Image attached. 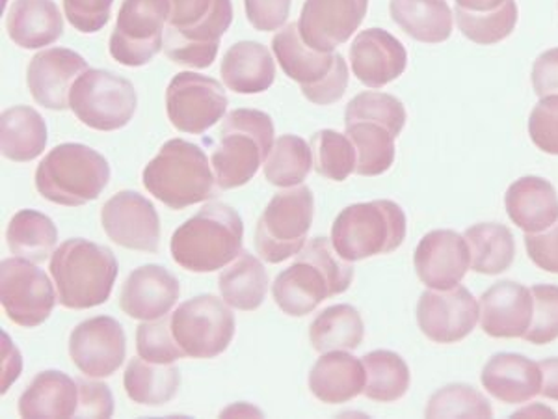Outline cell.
Instances as JSON below:
<instances>
[{
  "label": "cell",
  "instance_id": "1",
  "mask_svg": "<svg viewBox=\"0 0 558 419\" xmlns=\"http://www.w3.org/2000/svg\"><path fill=\"white\" fill-rule=\"evenodd\" d=\"M354 282V267L337 254L328 237L307 242L291 267L272 284L274 302L291 318L315 312L320 302L347 291Z\"/></svg>",
  "mask_w": 558,
  "mask_h": 419
},
{
  "label": "cell",
  "instance_id": "2",
  "mask_svg": "<svg viewBox=\"0 0 558 419\" xmlns=\"http://www.w3.org/2000/svg\"><path fill=\"white\" fill-rule=\"evenodd\" d=\"M407 125V108L381 92H363L347 105L344 129L357 155L355 173L376 178L395 165V140Z\"/></svg>",
  "mask_w": 558,
  "mask_h": 419
},
{
  "label": "cell",
  "instance_id": "3",
  "mask_svg": "<svg viewBox=\"0 0 558 419\" xmlns=\"http://www.w3.org/2000/svg\"><path fill=\"white\" fill-rule=\"evenodd\" d=\"M244 224L231 205L213 202L175 229L170 252L179 267L191 273H216L242 252Z\"/></svg>",
  "mask_w": 558,
  "mask_h": 419
},
{
  "label": "cell",
  "instance_id": "4",
  "mask_svg": "<svg viewBox=\"0 0 558 419\" xmlns=\"http://www.w3.org/2000/svg\"><path fill=\"white\" fill-rule=\"evenodd\" d=\"M233 23L231 0H170L165 55L173 64L207 70Z\"/></svg>",
  "mask_w": 558,
  "mask_h": 419
},
{
  "label": "cell",
  "instance_id": "5",
  "mask_svg": "<svg viewBox=\"0 0 558 419\" xmlns=\"http://www.w3.org/2000/svg\"><path fill=\"white\" fill-rule=\"evenodd\" d=\"M120 265L110 248L68 239L54 250L51 274L58 302L68 310H89L110 299Z\"/></svg>",
  "mask_w": 558,
  "mask_h": 419
},
{
  "label": "cell",
  "instance_id": "6",
  "mask_svg": "<svg viewBox=\"0 0 558 419\" xmlns=\"http://www.w3.org/2000/svg\"><path fill=\"white\" fill-rule=\"evenodd\" d=\"M147 192L173 211L186 210L218 196L222 191L202 147L183 139H172L142 176Z\"/></svg>",
  "mask_w": 558,
  "mask_h": 419
},
{
  "label": "cell",
  "instance_id": "7",
  "mask_svg": "<svg viewBox=\"0 0 558 419\" xmlns=\"http://www.w3.org/2000/svg\"><path fill=\"white\" fill-rule=\"evenodd\" d=\"M274 134L272 118L263 110L236 108L226 116L213 152V170L222 191L239 189L255 178L272 152Z\"/></svg>",
  "mask_w": 558,
  "mask_h": 419
},
{
  "label": "cell",
  "instance_id": "8",
  "mask_svg": "<svg viewBox=\"0 0 558 419\" xmlns=\"http://www.w3.org/2000/svg\"><path fill=\"white\" fill-rule=\"evenodd\" d=\"M110 166L101 153L68 142L47 153L36 170V189L52 204L81 207L101 196Z\"/></svg>",
  "mask_w": 558,
  "mask_h": 419
},
{
  "label": "cell",
  "instance_id": "9",
  "mask_svg": "<svg viewBox=\"0 0 558 419\" xmlns=\"http://www.w3.org/2000/svg\"><path fill=\"white\" fill-rule=\"evenodd\" d=\"M407 215L391 200L354 204L341 211L331 226V244L343 260H368L391 254L407 239Z\"/></svg>",
  "mask_w": 558,
  "mask_h": 419
},
{
  "label": "cell",
  "instance_id": "10",
  "mask_svg": "<svg viewBox=\"0 0 558 419\" xmlns=\"http://www.w3.org/2000/svg\"><path fill=\"white\" fill-rule=\"evenodd\" d=\"M272 51L289 79L300 84L313 105L337 103L349 86V65L341 52H320L302 41L299 23L283 26L272 38Z\"/></svg>",
  "mask_w": 558,
  "mask_h": 419
},
{
  "label": "cell",
  "instance_id": "11",
  "mask_svg": "<svg viewBox=\"0 0 558 419\" xmlns=\"http://www.w3.org/2000/svg\"><path fill=\"white\" fill-rule=\"evenodd\" d=\"M315 215L310 187H291L270 200L255 228V250L267 263H283L305 247Z\"/></svg>",
  "mask_w": 558,
  "mask_h": 419
},
{
  "label": "cell",
  "instance_id": "12",
  "mask_svg": "<svg viewBox=\"0 0 558 419\" xmlns=\"http://www.w3.org/2000/svg\"><path fill=\"white\" fill-rule=\"evenodd\" d=\"M138 97L133 83L107 70H88L71 89L70 108L84 125L102 133L123 129L133 120Z\"/></svg>",
  "mask_w": 558,
  "mask_h": 419
},
{
  "label": "cell",
  "instance_id": "13",
  "mask_svg": "<svg viewBox=\"0 0 558 419\" xmlns=\"http://www.w3.org/2000/svg\"><path fill=\"white\" fill-rule=\"evenodd\" d=\"M172 334L186 358L209 360L222 355L235 337V313L226 300L199 295L170 315Z\"/></svg>",
  "mask_w": 558,
  "mask_h": 419
},
{
  "label": "cell",
  "instance_id": "14",
  "mask_svg": "<svg viewBox=\"0 0 558 419\" xmlns=\"http://www.w3.org/2000/svg\"><path fill=\"white\" fill-rule=\"evenodd\" d=\"M170 0H123L108 51L116 62L142 68L165 49Z\"/></svg>",
  "mask_w": 558,
  "mask_h": 419
},
{
  "label": "cell",
  "instance_id": "15",
  "mask_svg": "<svg viewBox=\"0 0 558 419\" xmlns=\"http://www.w3.org/2000/svg\"><path fill=\"white\" fill-rule=\"evenodd\" d=\"M0 302L12 323L36 328L51 318L58 291L38 263L15 255L0 263Z\"/></svg>",
  "mask_w": 558,
  "mask_h": 419
},
{
  "label": "cell",
  "instance_id": "16",
  "mask_svg": "<svg viewBox=\"0 0 558 419\" xmlns=\"http://www.w3.org/2000/svg\"><path fill=\"white\" fill-rule=\"evenodd\" d=\"M228 105L222 84L192 71L173 76L166 89V112L181 133H207L226 116Z\"/></svg>",
  "mask_w": 558,
  "mask_h": 419
},
{
  "label": "cell",
  "instance_id": "17",
  "mask_svg": "<svg viewBox=\"0 0 558 419\" xmlns=\"http://www.w3.org/2000/svg\"><path fill=\"white\" fill-rule=\"evenodd\" d=\"M481 321V306L473 292L457 286L449 291H425L417 302V324L434 344H458Z\"/></svg>",
  "mask_w": 558,
  "mask_h": 419
},
{
  "label": "cell",
  "instance_id": "18",
  "mask_svg": "<svg viewBox=\"0 0 558 419\" xmlns=\"http://www.w3.org/2000/svg\"><path fill=\"white\" fill-rule=\"evenodd\" d=\"M70 356L83 375L92 379L114 375L128 356L123 326L107 315L76 324L70 336Z\"/></svg>",
  "mask_w": 558,
  "mask_h": 419
},
{
  "label": "cell",
  "instance_id": "19",
  "mask_svg": "<svg viewBox=\"0 0 558 419\" xmlns=\"http://www.w3.org/2000/svg\"><path fill=\"white\" fill-rule=\"evenodd\" d=\"M101 224L108 239L136 252H159L160 218L155 205L138 192L121 191L102 205Z\"/></svg>",
  "mask_w": 558,
  "mask_h": 419
},
{
  "label": "cell",
  "instance_id": "20",
  "mask_svg": "<svg viewBox=\"0 0 558 419\" xmlns=\"http://www.w3.org/2000/svg\"><path fill=\"white\" fill-rule=\"evenodd\" d=\"M367 10L368 0H305L300 38L315 51L333 52L362 26Z\"/></svg>",
  "mask_w": 558,
  "mask_h": 419
},
{
  "label": "cell",
  "instance_id": "21",
  "mask_svg": "<svg viewBox=\"0 0 558 419\" xmlns=\"http://www.w3.org/2000/svg\"><path fill=\"white\" fill-rule=\"evenodd\" d=\"M413 267L428 289L449 291L471 268L470 244L452 229H434L418 241Z\"/></svg>",
  "mask_w": 558,
  "mask_h": 419
},
{
  "label": "cell",
  "instance_id": "22",
  "mask_svg": "<svg viewBox=\"0 0 558 419\" xmlns=\"http://www.w3.org/2000/svg\"><path fill=\"white\" fill-rule=\"evenodd\" d=\"M89 70L78 52L54 47L36 55L26 71V84L39 107L49 110L70 108V96L76 79Z\"/></svg>",
  "mask_w": 558,
  "mask_h": 419
},
{
  "label": "cell",
  "instance_id": "23",
  "mask_svg": "<svg viewBox=\"0 0 558 419\" xmlns=\"http://www.w3.org/2000/svg\"><path fill=\"white\" fill-rule=\"evenodd\" d=\"M350 65L360 83L380 89L407 71L408 52L393 34L368 28L357 34L350 47Z\"/></svg>",
  "mask_w": 558,
  "mask_h": 419
},
{
  "label": "cell",
  "instance_id": "24",
  "mask_svg": "<svg viewBox=\"0 0 558 419\" xmlns=\"http://www.w3.org/2000/svg\"><path fill=\"white\" fill-rule=\"evenodd\" d=\"M478 306L484 334L495 339H523L533 323L531 289L512 279H502L489 287Z\"/></svg>",
  "mask_w": 558,
  "mask_h": 419
},
{
  "label": "cell",
  "instance_id": "25",
  "mask_svg": "<svg viewBox=\"0 0 558 419\" xmlns=\"http://www.w3.org/2000/svg\"><path fill=\"white\" fill-rule=\"evenodd\" d=\"M179 279L160 265L134 268L121 287L120 308L136 321H157L178 304Z\"/></svg>",
  "mask_w": 558,
  "mask_h": 419
},
{
  "label": "cell",
  "instance_id": "26",
  "mask_svg": "<svg viewBox=\"0 0 558 419\" xmlns=\"http://www.w3.org/2000/svg\"><path fill=\"white\" fill-rule=\"evenodd\" d=\"M484 390L505 405H523L542 390L539 363L515 352L492 356L481 375Z\"/></svg>",
  "mask_w": 558,
  "mask_h": 419
},
{
  "label": "cell",
  "instance_id": "27",
  "mask_svg": "<svg viewBox=\"0 0 558 419\" xmlns=\"http://www.w3.org/2000/svg\"><path fill=\"white\" fill-rule=\"evenodd\" d=\"M367 371L363 360L347 350L324 352L310 373V390L320 403L343 405L363 394Z\"/></svg>",
  "mask_w": 558,
  "mask_h": 419
},
{
  "label": "cell",
  "instance_id": "28",
  "mask_svg": "<svg viewBox=\"0 0 558 419\" xmlns=\"http://www.w3.org/2000/svg\"><path fill=\"white\" fill-rule=\"evenodd\" d=\"M508 218L525 234H539L558 220V194L547 179L525 176L505 194Z\"/></svg>",
  "mask_w": 558,
  "mask_h": 419
},
{
  "label": "cell",
  "instance_id": "29",
  "mask_svg": "<svg viewBox=\"0 0 558 419\" xmlns=\"http://www.w3.org/2000/svg\"><path fill=\"white\" fill-rule=\"evenodd\" d=\"M7 31L13 44L34 51L62 38L64 17L54 0H13Z\"/></svg>",
  "mask_w": 558,
  "mask_h": 419
},
{
  "label": "cell",
  "instance_id": "30",
  "mask_svg": "<svg viewBox=\"0 0 558 419\" xmlns=\"http://www.w3.org/2000/svg\"><path fill=\"white\" fill-rule=\"evenodd\" d=\"M220 75L231 92L254 96L272 86L276 81V62L265 45L239 41L226 52Z\"/></svg>",
  "mask_w": 558,
  "mask_h": 419
},
{
  "label": "cell",
  "instance_id": "31",
  "mask_svg": "<svg viewBox=\"0 0 558 419\" xmlns=\"http://www.w3.org/2000/svg\"><path fill=\"white\" fill-rule=\"evenodd\" d=\"M78 384L62 371H44L28 384L20 399L21 418H75Z\"/></svg>",
  "mask_w": 558,
  "mask_h": 419
},
{
  "label": "cell",
  "instance_id": "32",
  "mask_svg": "<svg viewBox=\"0 0 558 419\" xmlns=\"http://www.w3.org/2000/svg\"><path fill=\"white\" fill-rule=\"evenodd\" d=\"M391 20L421 44H444L451 38L454 15L447 0H391Z\"/></svg>",
  "mask_w": 558,
  "mask_h": 419
},
{
  "label": "cell",
  "instance_id": "33",
  "mask_svg": "<svg viewBox=\"0 0 558 419\" xmlns=\"http://www.w3.org/2000/svg\"><path fill=\"white\" fill-rule=\"evenodd\" d=\"M47 146V123L33 107L8 108L0 116V149L13 163L38 159Z\"/></svg>",
  "mask_w": 558,
  "mask_h": 419
},
{
  "label": "cell",
  "instance_id": "34",
  "mask_svg": "<svg viewBox=\"0 0 558 419\" xmlns=\"http://www.w3.org/2000/svg\"><path fill=\"white\" fill-rule=\"evenodd\" d=\"M222 299L241 312L259 310L268 291V273L254 254L244 252L223 268L218 278Z\"/></svg>",
  "mask_w": 558,
  "mask_h": 419
},
{
  "label": "cell",
  "instance_id": "35",
  "mask_svg": "<svg viewBox=\"0 0 558 419\" xmlns=\"http://www.w3.org/2000/svg\"><path fill=\"white\" fill-rule=\"evenodd\" d=\"M123 386L129 397L138 405L160 407L178 395L181 373L173 363H153L142 356L129 362L123 375Z\"/></svg>",
  "mask_w": 558,
  "mask_h": 419
},
{
  "label": "cell",
  "instance_id": "36",
  "mask_svg": "<svg viewBox=\"0 0 558 419\" xmlns=\"http://www.w3.org/2000/svg\"><path fill=\"white\" fill-rule=\"evenodd\" d=\"M465 241L470 244L471 271L486 276L507 273L515 258V241L512 231L502 224H475L465 229Z\"/></svg>",
  "mask_w": 558,
  "mask_h": 419
},
{
  "label": "cell",
  "instance_id": "37",
  "mask_svg": "<svg viewBox=\"0 0 558 419\" xmlns=\"http://www.w3.org/2000/svg\"><path fill=\"white\" fill-rule=\"evenodd\" d=\"M7 241L12 254L41 265L54 254L57 224L39 211H20L8 224Z\"/></svg>",
  "mask_w": 558,
  "mask_h": 419
},
{
  "label": "cell",
  "instance_id": "38",
  "mask_svg": "<svg viewBox=\"0 0 558 419\" xmlns=\"http://www.w3.org/2000/svg\"><path fill=\"white\" fill-rule=\"evenodd\" d=\"M365 337V324L354 306L336 304L318 313L310 326V342L317 352L355 350Z\"/></svg>",
  "mask_w": 558,
  "mask_h": 419
},
{
  "label": "cell",
  "instance_id": "39",
  "mask_svg": "<svg viewBox=\"0 0 558 419\" xmlns=\"http://www.w3.org/2000/svg\"><path fill=\"white\" fill-rule=\"evenodd\" d=\"M367 371V384L363 394L376 403H395L408 394L412 386V373L402 356L393 350H373L363 356Z\"/></svg>",
  "mask_w": 558,
  "mask_h": 419
},
{
  "label": "cell",
  "instance_id": "40",
  "mask_svg": "<svg viewBox=\"0 0 558 419\" xmlns=\"http://www.w3.org/2000/svg\"><path fill=\"white\" fill-rule=\"evenodd\" d=\"M312 168V146L296 134H283L274 142L272 152L265 163V178L270 184L291 189L304 183Z\"/></svg>",
  "mask_w": 558,
  "mask_h": 419
},
{
  "label": "cell",
  "instance_id": "41",
  "mask_svg": "<svg viewBox=\"0 0 558 419\" xmlns=\"http://www.w3.org/2000/svg\"><path fill=\"white\" fill-rule=\"evenodd\" d=\"M313 152V168L318 176L341 183L355 172L357 155L352 140L333 129H323L313 134L310 142Z\"/></svg>",
  "mask_w": 558,
  "mask_h": 419
},
{
  "label": "cell",
  "instance_id": "42",
  "mask_svg": "<svg viewBox=\"0 0 558 419\" xmlns=\"http://www.w3.org/2000/svg\"><path fill=\"white\" fill-rule=\"evenodd\" d=\"M458 28L465 38L476 45H495L514 33L518 25V4L508 0L499 10L488 13H473L457 7L454 12Z\"/></svg>",
  "mask_w": 558,
  "mask_h": 419
},
{
  "label": "cell",
  "instance_id": "43",
  "mask_svg": "<svg viewBox=\"0 0 558 419\" xmlns=\"http://www.w3.org/2000/svg\"><path fill=\"white\" fill-rule=\"evenodd\" d=\"M426 418H492L489 400L468 384H449L428 399Z\"/></svg>",
  "mask_w": 558,
  "mask_h": 419
},
{
  "label": "cell",
  "instance_id": "44",
  "mask_svg": "<svg viewBox=\"0 0 558 419\" xmlns=\"http://www.w3.org/2000/svg\"><path fill=\"white\" fill-rule=\"evenodd\" d=\"M136 350L138 356L153 363H173L184 358L173 337L170 315L157 321H142L136 328Z\"/></svg>",
  "mask_w": 558,
  "mask_h": 419
},
{
  "label": "cell",
  "instance_id": "45",
  "mask_svg": "<svg viewBox=\"0 0 558 419\" xmlns=\"http://www.w3.org/2000/svg\"><path fill=\"white\" fill-rule=\"evenodd\" d=\"M533 323L523 339L533 345H549L558 339V286L531 287Z\"/></svg>",
  "mask_w": 558,
  "mask_h": 419
},
{
  "label": "cell",
  "instance_id": "46",
  "mask_svg": "<svg viewBox=\"0 0 558 419\" xmlns=\"http://www.w3.org/2000/svg\"><path fill=\"white\" fill-rule=\"evenodd\" d=\"M529 134L538 149L558 155V96L539 99L529 118Z\"/></svg>",
  "mask_w": 558,
  "mask_h": 419
},
{
  "label": "cell",
  "instance_id": "47",
  "mask_svg": "<svg viewBox=\"0 0 558 419\" xmlns=\"http://www.w3.org/2000/svg\"><path fill=\"white\" fill-rule=\"evenodd\" d=\"M114 0H64L65 15L78 33L96 34L107 26Z\"/></svg>",
  "mask_w": 558,
  "mask_h": 419
},
{
  "label": "cell",
  "instance_id": "48",
  "mask_svg": "<svg viewBox=\"0 0 558 419\" xmlns=\"http://www.w3.org/2000/svg\"><path fill=\"white\" fill-rule=\"evenodd\" d=\"M76 384H78V408H76L75 418H112L114 397L105 382L76 379Z\"/></svg>",
  "mask_w": 558,
  "mask_h": 419
},
{
  "label": "cell",
  "instance_id": "49",
  "mask_svg": "<svg viewBox=\"0 0 558 419\" xmlns=\"http://www.w3.org/2000/svg\"><path fill=\"white\" fill-rule=\"evenodd\" d=\"M250 25L260 33H274L286 25L291 0H244Z\"/></svg>",
  "mask_w": 558,
  "mask_h": 419
},
{
  "label": "cell",
  "instance_id": "50",
  "mask_svg": "<svg viewBox=\"0 0 558 419\" xmlns=\"http://www.w3.org/2000/svg\"><path fill=\"white\" fill-rule=\"evenodd\" d=\"M526 254L536 267L558 274V220L539 234H525Z\"/></svg>",
  "mask_w": 558,
  "mask_h": 419
},
{
  "label": "cell",
  "instance_id": "51",
  "mask_svg": "<svg viewBox=\"0 0 558 419\" xmlns=\"http://www.w3.org/2000/svg\"><path fill=\"white\" fill-rule=\"evenodd\" d=\"M533 86L536 96H558V47L539 55L533 65Z\"/></svg>",
  "mask_w": 558,
  "mask_h": 419
},
{
  "label": "cell",
  "instance_id": "52",
  "mask_svg": "<svg viewBox=\"0 0 558 419\" xmlns=\"http://www.w3.org/2000/svg\"><path fill=\"white\" fill-rule=\"evenodd\" d=\"M23 360L20 350L15 349L12 339L2 334V394H7L8 387L20 376Z\"/></svg>",
  "mask_w": 558,
  "mask_h": 419
},
{
  "label": "cell",
  "instance_id": "53",
  "mask_svg": "<svg viewBox=\"0 0 558 419\" xmlns=\"http://www.w3.org/2000/svg\"><path fill=\"white\" fill-rule=\"evenodd\" d=\"M538 363L542 371L539 395H544L546 399L558 400V358H547Z\"/></svg>",
  "mask_w": 558,
  "mask_h": 419
},
{
  "label": "cell",
  "instance_id": "54",
  "mask_svg": "<svg viewBox=\"0 0 558 419\" xmlns=\"http://www.w3.org/2000/svg\"><path fill=\"white\" fill-rule=\"evenodd\" d=\"M508 0H457V7L468 12L488 13L499 10Z\"/></svg>",
  "mask_w": 558,
  "mask_h": 419
}]
</instances>
